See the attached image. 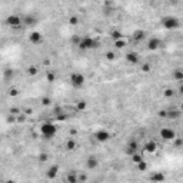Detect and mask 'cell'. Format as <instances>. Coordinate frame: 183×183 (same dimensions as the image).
Segmentation results:
<instances>
[{
    "mask_svg": "<svg viewBox=\"0 0 183 183\" xmlns=\"http://www.w3.org/2000/svg\"><path fill=\"white\" fill-rule=\"evenodd\" d=\"M15 76V72L12 70V69H6L4 70V80L7 82V80H12V77Z\"/></svg>",
    "mask_w": 183,
    "mask_h": 183,
    "instance_id": "ffe728a7",
    "label": "cell"
},
{
    "mask_svg": "<svg viewBox=\"0 0 183 183\" xmlns=\"http://www.w3.org/2000/svg\"><path fill=\"white\" fill-rule=\"evenodd\" d=\"M125 46H126V42H125V39H123V37H122V39L115 40V47H116V49L120 50V49H123Z\"/></svg>",
    "mask_w": 183,
    "mask_h": 183,
    "instance_id": "d6986e66",
    "label": "cell"
},
{
    "mask_svg": "<svg viewBox=\"0 0 183 183\" xmlns=\"http://www.w3.org/2000/svg\"><path fill=\"white\" fill-rule=\"evenodd\" d=\"M93 137L96 139V142H99V143H104V142H107V140L112 137V134L109 133L106 129H100V130H97V132H95Z\"/></svg>",
    "mask_w": 183,
    "mask_h": 183,
    "instance_id": "8992f818",
    "label": "cell"
},
{
    "mask_svg": "<svg viewBox=\"0 0 183 183\" xmlns=\"http://www.w3.org/2000/svg\"><path fill=\"white\" fill-rule=\"evenodd\" d=\"M137 150H139V143L136 142V140H129L127 143H126V146H125V153L126 154H129V156H132L134 153H137Z\"/></svg>",
    "mask_w": 183,
    "mask_h": 183,
    "instance_id": "52a82bcc",
    "label": "cell"
},
{
    "mask_svg": "<svg viewBox=\"0 0 183 183\" xmlns=\"http://www.w3.org/2000/svg\"><path fill=\"white\" fill-rule=\"evenodd\" d=\"M139 54L136 53V51H129V53H126V62L127 63H130V65H137L139 63Z\"/></svg>",
    "mask_w": 183,
    "mask_h": 183,
    "instance_id": "4fadbf2b",
    "label": "cell"
},
{
    "mask_svg": "<svg viewBox=\"0 0 183 183\" xmlns=\"http://www.w3.org/2000/svg\"><path fill=\"white\" fill-rule=\"evenodd\" d=\"M16 95H17V90H15V89L10 90V96H16Z\"/></svg>",
    "mask_w": 183,
    "mask_h": 183,
    "instance_id": "8d00e7d4",
    "label": "cell"
},
{
    "mask_svg": "<svg viewBox=\"0 0 183 183\" xmlns=\"http://www.w3.org/2000/svg\"><path fill=\"white\" fill-rule=\"evenodd\" d=\"M159 134H160V137H162L163 140H166V142L176 139V132H175L172 127H163V129H160Z\"/></svg>",
    "mask_w": 183,
    "mask_h": 183,
    "instance_id": "5b68a950",
    "label": "cell"
},
{
    "mask_svg": "<svg viewBox=\"0 0 183 183\" xmlns=\"http://www.w3.org/2000/svg\"><path fill=\"white\" fill-rule=\"evenodd\" d=\"M175 1H176V0H175Z\"/></svg>",
    "mask_w": 183,
    "mask_h": 183,
    "instance_id": "ab89813d",
    "label": "cell"
},
{
    "mask_svg": "<svg viewBox=\"0 0 183 183\" xmlns=\"http://www.w3.org/2000/svg\"><path fill=\"white\" fill-rule=\"evenodd\" d=\"M67 180L72 182V183H74V182H77V177H76L74 175H67Z\"/></svg>",
    "mask_w": 183,
    "mask_h": 183,
    "instance_id": "f1b7e54d",
    "label": "cell"
},
{
    "mask_svg": "<svg viewBox=\"0 0 183 183\" xmlns=\"http://www.w3.org/2000/svg\"><path fill=\"white\" fill-rule=\"evenodd\" d=\"M132 160H133V163H139V162H142L143 160V157H142V154H139V153H134V154H132Z\"/></svg>",
    "mask_w": 183,
    "mask_h": 183,
    "instance_id": "cb8c5ba5",
    "label": "cell"
},
{
    "mask_svg": "<svg viewBox=\"0 0 183 183\" xmlns=\"http://www.w3.org/2000/svg\"><path fill=\"white\" fill-rule=\"evenodd\" d=\"M162 46H163V42H162L159 37H150L149 42H148V49L152 50V51L160 49Z\"/></svg>",
    "mask_w": 183,
    "mask_h": 183,
    "instance_id": "9c48e42d",
    "label": "cell"
},
{
    "mask_svg": "<svg viewBox=\"0 0 183 183\" xmlns=\"http://www.w3.org/2000/svg\"><path fill=\"white\" fill-rule=\"evenodd\" d=\"M150 180L152 182H162V180H165V176L162 173H154L150 176Z\"/></svg>",
    "mask_w": 183,
    "mask_h": 183,
    "instance_id": "ac0fdd59",
    "label": "cell"
},
{
    "mask_svg": "<svg viewBox=\"0 0 183 183\" xmlns=\"http://www.w3.org/2000/svg\"><path fill=\"white\" fill-rule=\"evenodd\" d=\"M47 159H49V156H47L46 153H42V154L39 156V160H40V162H46Z\"/></svg>",
    "mask_w": 183,
    "mask_h": 183,
    "instance_id": "4dcf8cb0",
    "label": "cell"
},
{
    "mask_svg": "<svg viewBox=\"0 0 183 183\" xmlns=\"http://www.w3.org/2000/svg\"><path fill=\"white\" fill-rule=\"evenodd\" d=\"M160 24L165 29H167V30H176V29L180 27V20L175 16H165V17H162Z\"/></svg>",
    "mask_w": 183,
    "mask_h": 183,
    "instance_id": "7a4b0ae2",
    "label": "cell"
},
{
    "mask_svg": "<svg viewBox=\"0 0 183 183\" xmlns=\"http://www.w3.org/2000/svg\"><path fill=\"white\" fill-rule=\"evenodd\" d=\"M69 80H70V84H72L74 89H82L84 86V83H86V77H84L83 73H80V72L72 73L70 77H69Z\"/></svg>",
    "mask_w": 183,
    "mask_h": 183,
    "instance_id": "277c9868",
    "label": "cell"
},
{
    "mask_svg": "<svg viewBox=\"0 0 183 183\" xmlns=\"http://www.w3.org/2000/svg\"><path fill=\"white\" fill-rule=\"evenodd\" d=\"M69 24H72V26H77V24H79V17L77 16H70L69 17Z\"/></svg>",
    "mask_w": 183,
    "mask_h": 183,
    "instance_id": "603a6c76",
    "label": "cell"
},
{
    "mask_svg": "<svg viewBox=\"0 0 183 183\" xmlns=\"http://www.w3.org/2000/svg\"><path fill=\"white\" fill-rule=\"evenodd\" d=\"M142 70H143L145 73H148V72H150V65H149V63H145V65L142 66Z\"/></svg>",
    "mask_w": 183,
    "mask_h": 183,
    "instance_id": "d6a6232c",
    "label": "cell"
},
{
    "mask_svg": "<svg viewBox=\"0 0 183 183\" xmlns=\"http://www.w3.org/2000/svg\"><path fill=\"white\" fill-rule=\"evenodd\" d=\"M57 173H59V166H57V165H53V166H50V169L46 172V176H47V179L53 180V179L57 176Z\"/></svg>",
    "mask_w": 183,
    "mask_h": 183,
    "instance_id": "5bb4252c",
    "label": "cell"
},
{
    "mask_svg": "<svg viewBox=\"0 0 183 183\" xmlns=\"http://www.w3.org/2000/svg\"><path fill=\"white\" fill-rule=\"evenodd\" d=\"M97 166H99L97 157L93 156V154H90V156L87 157V160H86V169H87V170H95Z\"/></svg>",
    "mask_w": 183,
    "mask_h": 183,
    "instance_id": "8fae6325",
    "label": "cell"
},
{
    "mask_svg": "<svg viewBox=\"0 0 183 183\" xmlns=\"http://www.w3.org/2000/svg\"><path fill=\"white\" fill-rule=\"evenodd\" d=\"M99 42L95 39V37H90V36H83L77 45V47L80 50H92V49H97L99 47Z\"/></svg>",
    "mask_w": 183,
    "mask_h": 183,
    "instance_id": "6da1fadb",
    "label": "cell"
},
{
    "mask_svg": "<svg viewBox=\"0 0 183 183\" xmlns=\"http://www.w3.org/2000/svg\"><path fill=\"white\" fill-rule=\"evenodd\" d=\"M172 76H173V79L175 80H177V82H183V69H175L173 70V73H172Z\"/></svg>",
    "mask_w": 183,
    "mask_h": 183,
    "instance_id": "2e32d148",
    "label": "cell"
},
{
    "mask_svg": "<svg viewBox=\"0 0 183 183\" xmlns=\"http://www.w3.org/2000/svg\"><path fill=\"white\" fill-rule=\"evenodd\" d=\"M27 72H29V74H30V76H34V74H37V69H36L34 66H30Z\"/></svg>",
    "mask_w": 183,
    "mask_h": 183,
    "instance_id": "4316f807",
    "label": "cell"
},
{
    "mask_svg": "<svg viewBox=\"0 0 183 183\" xmlns=\"http://www.w3.org/2000/svg\"><path fill=\"white\" fill-rule=\"evenodd\" d=\"M80 39H82L80 36H74V37L72 39V42H73V43H74V45L77 46V45H79V42H80Z\"/></svg>",
    "mask_w": 183,
    "mask_h": 183,
    "instance_id": "836d02e7",
    "label": "cell"
},
{
    "mask_svg": "<svg viewBox=\"0 0 183 183\" xmlns=\"http://www.w3.org/2000/svg\"><path fill=\"white\" fill-rule=\"evenodd\" d=\"M6 23L12 27H19L23 24V17L22 16H17V15H10V16L6 19Z\"/></svg>",
    "mask_w": 183,
    "mask_h": 183,
    "instance_id": "ba28073f",
    "label": "cell"
},
{
    "mask_svg": "<svg viewBox=\"0 0 183 183\" xmlns=\"http://www.w3.org/2000/svg\"><path fill=\"white\" fill-rule=\"evenodd\" d=\"M77 109H79V110H84V109H86V102H84V100L77 102Z\"/></svg>",
    "mask_w": 183,
    "mask_h": 183,
    "instance_id": "484cf974",
    "label": "cell"
},
{
    "mask_svg": "<svg viewBox=\"0 0 183 183\" xmlns=\"http://www.w3.org/2000/svg\"><path fill=\"white\" fill-rule=\"evenodd\" d=\"M179 116H180V112H179V110H169V112H167V117H169V119H177Z\"/></svg>",
    "mask_w": 183,
    "mask_h": 183,
    "instance_id": "44dd1931",
    "label": "cell"
},
{
    "mask_svg": "<svg viewBox=\"0 0 183 183\" xmlns=\"http://www.w3.org/2000/svg\"><path fill=\"white\" fill-rule=\"evenodd\" d=\"M137 169H139L140 172H145V170L148 169V163H146L145 160H142V162H139V163H137Z\"/></svg>",
    "mask_w": 183,
    "mask_h": 183,
    "instance_id": "d4e9b609",
    "label": "cell"
},
{
    "mask_svg": "<svg viewBox=\"0 0 183 183\" xmlns=\"http://www.w3.org/2000/svg\"><path fill=\"white\" fill-rule=\"evenodd\" d=\"M37 22L39 20L34 15H24L23 16V26H26V27H34L37 24Z\"/></svg>",
    "mask_w": 183,
    "mask_h": 183,
    "instance_id": "30bf717a",
    "label": "cell"
},
{
    "mask_svg": "<svg viewBox=\"0 0 183 183\" xmlns=\"http://www.w3.org/2000/svg\"><path fill=\"white\" fill-rule=\"evenodd\" d=\"M106 59H107V60H113V59H115V53H113V51H107V53H106Z\"/></svg>",
    "mask_w": 183,
    "mask_h": 183,
    "instance_id": "f546056e",
    "label": "cell"
},
{
    "mask_svg": "<svg viewBox=\"0 0 183 183\" xmlns=\"http://www.w3.org/2000/svg\"><path fill=\"white\" fill-rule=\"evenodd\" d=\"M173 95H175V93H173L172 89H166V90H165V96H166V97H172Z\"/></svg>",
    "mask_w": 183,
    "mask_h": 183,
    "instance_id": "1f68e13d",
    "label": "cell"
},
{
    "mask_svg": "<svg viewBox=\"0 0 183 183\" xmlns=\"http://www.w3.org/2000/svg\"><path fill=\"white\" fill-rule=\"evenodd\" d=\"M145 37H146V32L142 30V29H137V30H134L133 32V39L136 40V42H142Z\"/></svg>",
    "mask_w": 183,
    "mask_h": 183,
    "instance_id": "9a60e30c",
    "label": "cell"
},
{
    "mask_svg": "<svg viewBox=\"0 0 183 183\" xmlns=\"http://www.w3.org/2000/svg\"><path fill=\"white\" fill-rule=\"evenodd\" d=\"M156 149H157V145L154 143V142H148L146 145H145V152H149V153H154L156 152Z\"/></svg>",
    "mask_w": 183,
    "mask_h": 183,
    "instance_id": "e0dca14e",
    "label": "cell"
},
{
    "mask_svg": "<svg viewBox=\"0 0 183 183\" xmlns=\"http://www.w3.org/2000/svg\"><path fill=\"white\" fill-rule=\"evenodd\" d=\"M66 149L67 150H74L76 149V142L73 139H69L66 142Z\"/></svg>",
    "mask_w": 183,
    "mask_h": 183,
    "instance_id": "7402d4cb",
    "label": "cell"
},
{
    "mask_svg": "<svg viewBox=\"0 0 183 183\" xmlns=\"http://www.w3.org/2000/svg\"><path fill=\"white\" fill-rule=\"evenodd\" d=\"M42 102H43V104H45V106H47V104H50V99H49V97H45V99L42 100Z\"/></svg>",
    "mask_w": 183,
    "mask_h": 183,
    "instance_id": "d590c367",
    "label": "cell"
},
{
    "mask_svg": "<svg viewBox=\"0 0 183 183\" xmlns=\"http://www.w3.org/2000/svg\"><path fill=\"white\" fill-rule=\"evenodd\" d=\"M46 79H47L49 82H54V74H53V73H47Z\"/></svg>",
    "mask_w": 183,
    "mask_h": 183,
    "instance_id": "e575fe53",
    "label": "cell"
},
{
    "mask_svg": "<svg viewBox=\"0 0 183 183\" xmlns=\"http://www.w3.org/2000/svg\"><path fill=\"white\" fill-rule=\"evenodd\" d=\"M112 37H113L115 40H117V39H122L123 36L120 34V32H112Z\"/></svg>",
    "mask_w": 183,
    "mask_h": 183,
    "instance_id": "83f0119b",
    "label": "cell"
},
{
    "mask_svg": "<svg viewBox=\"0 0 183 183\" xmlns=\"http://www.w3.org/2000/svg\"><path fill=\"white\" fill-rule=\"evenodd\" d=\"M179 93H180V95H183V84H180V86H179Z\"/></svg>",
    "mask_w": 183,
    "mask_h": 183,
    "instance_id": "74e56055",
    "label": "cell"
},
{
    "mask_svg": "<svg viewBox=\"0 0 183 183\" xmlns=\"http://www.w3.org/2000/svg\"><path fill=\"white\" fill-rule=\"evenodd\" d=\"M42 40H43V37H42V33H39V32H32L29 34V42L32 45H40Z\"/></svg>",
    "mask_w": 183,
    "mask_h": 183,
    "instance_id": "7c38bea8",
    "label": "cell"
},
{
    "mask_svg": "<svg viewBox=\"0 0 183 183\" xmlns=\"http://www.w3.org/2000/svg\"><path fill=\"white\" fill-rule=\"evenodd\" d=\"M176 145H177V146H180V145H183V142H182V140H177V142H176Z\"/></svg>",
    "mask_w": 183,
    "mask_h": 183,
    "instance_id": "f35d334b",
    "label": "cell"
},
{
    "mask_svg": "<svg viewBox=\"0 0 183 183\" xmlns=\"http://www.w3.org/2000/svg\"><path fill=\"white\" fill-rule=\"evenodd\" d=\"M40 133L42 136L45 137V139H53L56 133H57V127L53 125V123H50V122H46V123H43L42 126H40Z\"/></svg>",
    "mask_w": 183,
    "mask_h": 183,
    "instance_id": "3957f363",
    "label": "cell"
}]
</instances>
